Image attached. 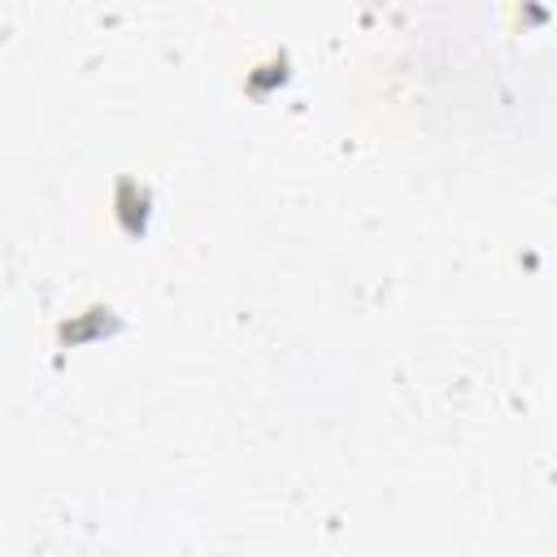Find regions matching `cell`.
<instances>
[{
  "mask_svg": "<svg viewBox=\"0 0 557 557\" xmlns=\"http://www.w3.org/2000/svg\"><path fill=\"white\" fill-rule=\"evenodd\" d=\"M117 222H122V231L126 235H144V226H148V191L135 183V178H122L117 183Z\"/></svg>",
  "mask_w": 557,
  "mask_h": 557,
  "instance_id": "obj_1",
  "label": "cell"
}]
</instances>
